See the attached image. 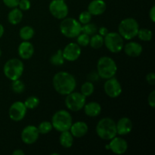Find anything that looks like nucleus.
<instances>
[{"instance_id":"1","label":"nucleus","mask_w":155,"mask_h":155,"mask_svg":"<svg viewBox=\"0 0 155 155\" xmlns=\"http://www.w3.org/2000/svg\"><path fill=\"white\" fill-rule=\"evenodd\" d=\"M52 86L58 93L61 95H67L75 90L77 88V80L71 73L59 71L53 77Z\"/></svg>"},{"instance_id":"2","label":"nucleus","mask_w":155,"mask_h":155,"mask_svg":"<svg viewBox=\"0 0 155 155\" xmlns=\"http://www.w3.org/2000/svg\"><path fill=\"white\" fill-rule=\"evenodd\" d=\"M96 134L102 140L110 141L117 136L116 122L110 117H103L97 123Z\"/></svg>"},{"instance_id":"3","label":"nucleus","mask_w":155,"mask_h":155,"mask_svg":"<svg viewBox=\"0 0 155 155\" xmlns=\"http://www.w3.org/2000/svg\"><path fill=\"white\" fill-rule=\"evenodd\" d=\"M96 71L100 78L107 80L115 77L117 72V65L112 58L102 56L99 58L97 62Z\"/></svg>"},{"instance_id":"4","label":"nucleus","mask_w":155,"mask_h":155,"mask_svg":"<svg viewBox=\"0 0 155 155\" xmlns=\"http://www.w3.org/2000/svg\"><path fill=\"white\" fill-rule=\"evenodd\" d=\"M139 22L133 18H126L118 25V33L124 40H132L137 36L139 31Z\"/></svg>"},{"instance_id":"5","label":"nucleus","mask_w":155,"mask_h":155,"mask_svg":"<svg viewBox=\"0 0 155 155\" xmlns=\"http://www.w3.org/2000/svg\"><path fill=\"white\" fill-rule=\"evenodd\" d=\"M24 71V64L20 58H11L5 63L3 73L6 78L11 81L21 79Z\"/></svg>"},{"instance_id":"6","label":"nucleus","mask_w":155,"mask_h":155,"mask_svg":"<svg viewBox=\"0 0 155 155\" xmlns=\"http://www.w3.org/2000/svg\"><path fill=\"white\" fill-rule=\"evenodd\" d=\"M51 123L53 129L59 133L67 131L70 130L73 124L72 115L68 110H58L52 115Z\"/></svg>"},{"instance_id":"7","label":"nucleus","mask_w":155,"mask_h":155,"mask_svg":"<svg viewBox=\"0 0 155 155\" xmlns=\"http://www.w3.org/2000/svg\"><path fill=\"white\" fill-rule=\"evenodd\" d=\"M61 33L68 39H75L82 33V24L74 18H65L61 20L59 25Z\"/></svg>"},{"instance_id":"8","label":"nucleus","mask_w":155,"mask_h":155,"mask_svg":"<svg viewBox=\"0 0 155 155\" xmlns=\"http://www.w3.org/2000/svg\"><path fill=\"white\" fill-rule=\"evenodd\" d=\"M124 39L118 32H108L104 36V45L110 52L117 54L123 51Z\"/></svg>"},{"instance_id":"9","label":"nucleus","mask_w":155,"mask_h":155,"mask_svg":"<svg viewBox=\"0 0 155 155\" xmlns=\"http://www.w3.org/2000/svg\"><path fill=\"white\" fill-rule=\"evenodd\" d=\"M64 104L67 108L73 112H77L83 110L86 103V97L80 92H72L65 95Z\"/></svg>"},{"instance_id":"10","label":"nucleus","mask_w":155,"mask_h":155,"mask_svg":"<svg viewBox=\"0 0 155 155\" xmlns=\"http://www.w3.org/2000/svg\"><path fill=\"white\" fill-rule=\"evenodd\" d=\"M50 14L58 20L67 18L69 14V8L64 0H51L48 5Z\"/></svg>"},{"instance_id":"11","label":"nucleus","mask_w":155,"mask_h":155,"mask_svg":"<svg viewBox=\"0 0 155 155\" xmlns=\"http://www.w3.org/2000/svg\"><path fill=\"white\" fill-rule=\"evenodd\" d=\"M105 80V83H104V93L109 98H118L122 94L123 92L122 86H121L119 80L115 78V77Z\"/></svg>"},{"instance_id":"12","label":"nucleus","mask_w":155,"mask_h":155,"mask_svg":"<svg viewBox=\"0 0 155 155\" xmlns=\"http://www.w3.org/2000/svg\"><path fill=\"white\" fill-rule=\"evenodd\" d=\"M27 108L24 103L21 101H16L12 103L8 110V116L12 121L20 122L26 117Z\"/></svg>"},{"instance_id":"13","label":"nucleus","mask_w":155,"mask_h":155,"mask_svg":"<svg viewBox=\"0 0 155 155\" xmlns=\"http://www.w3.org/2000/svg\"><path fill=\"white\" fill-rule=\"evenodd\" d=\"M105 148L106 150H110L114 154L121 155L125 154L128 150V143L125 139L116 136L105 145Z\"/></svg>"},{"instance_id":"14","label":"nucleus","mask_w":155,"mask_h":155,"mask_svg":"<svg viewBox=\"0 0 155 155\" xmlns=\"http://www.w3.org/2000/svg\"><path fill=\"white\" fill-rule=\"evenodd\" d=\"M64 58L70 62L76 61L82 54V48L77 42H70L62 49Z\"/></svg>"},{"instance_id":"15","label":"nucleus","mask_w":155,"mask_h":155,"mask_svg":"<svg viewBox=\"0 0 155 155\" xmlns=\"http://www.w3.org/2000/svg\"><path fill=\"white\" fill-rule=\"evenodd\" d=\"M39 133L37 127L34 125H28L24 127L21 133V138L22 142L25 145H31L36 143L39 139Z\"/></svg>"},{"instance_id":"16","label":"nucleus","mask_w":155,"mask_h":155,"mask_svg":"<svg viewBox=\"0 0 155 155\" xmlns=\"http://www.w3.org/2000/svg\"><path fill=\"white\" fill-rule=\"evenodd\" d=\"M133 124L131 119L127 117H123L116 122V128L117 136H123L130 134L133 130Z\"/></svg>"},{"instance_id":"17","label":"nucleus","mask_w":155,"mask_h":155,"mask_svg":"<svg viewBox=\"0 0 155 155\" xmlns=\"http://www.w3.org/2000/svg\"><path fill=\"white\" fill-rule=\"evenodd\" d=\"M35 48L30 41H22L18 47V53L21 60H29L34 54Z\"/></svg>"},{"instance_id":"18","label":"nucleus","mask_w":155,"mask_h":155,"mask_svg":"<svg viewBox=\"0 0 155 155\" xmlns=\"http://www.w3.org/2000/svg\"><path fill=\"white\" fill-rule=\"evenodd\" d=\"M123 50L127 56L131 58H137L142 54L143 51V47L139 42L136 41H130L124 44Z\"/></svg>"},{"instance_id":"19","label":"nucleus","mask_w":155,"mask_h":155,"mask_svg":"<svg viewBox=\"0 0 155 155\" xmlns=\"http://www.w3.org/2000/svg\"><path fill=\"white\" fill-rule=\"evenodd\" d=\"M70 132L76 139H80L86 136L89 132V126L84 121H77L73 123L70 128Z\"/></svg>"},{"instance_id":"20","label":"nucleus","mask_w":155,"mask_h":155,"mask_svg":"<svg viewBox=\"0 0 155 155\" xmlns=\"http://www.w3.org/2000/svg\"><path fill=\"white\" fill-rule=\"evenodd\" d=\"M107 9V4L104 0H92L88 5L87 11L92 16L103 15Z\"/></svg>"},{"instance_id":"21","label":"nucleus","mask_w":155,"mask_h":155,"mask_svg":"<svg viewBox=\"0 0 155 155\" xmlns=\"http://www.w3.org/2000/svg\"><path fill=\"white\" fill-rule=\"evenodd\" d=\"M83 109L86 116L89 117H96L101 114V105L97 101H90L86 103Z\"/></svg>"},{"instance_id":"22","label":"nucleus","mask_w":155,"mask_h":155,"mask_svg":"<svg viewBox=\"0 0 155 155\" xmlns=\"http://www.w3.org/2000/svg\"><path fill=\"white\" fill-rule=\"evenodd\" d=\"M24 18V13L18 7L12 8L8 14V21L12 25H18L22 21Z\"/></svg>"},{"instance_id":"23","label":"nucleus","mask_w":155,"mask_h":155,"mask_svg":"<svg viewBox=\"0 0 155 155\" xmlns=\"http://www.w3.org/2000/svg\"><path fill=\"white\" fill-rule=\"evenodd\" d=\"M59 136V143L61 146L64 148H70L74 145V138L71 133L70 130L64 131L60 133Z\"/></svg>"},{"instance_id":"24","label":"nucleus","mask_w":155,"mask_h":155,"mask_svg":"<svg viewBox=\"0 0 155 155\" xmlns=\"http://www.w3.org/2000/svg\"><path fill=\"white\" fill-rule=\"evenodd\" d=\"M35 35V30L33 27L29 25L24 26L19 30V36L23 41H30Z\"/></svg>"},{"instance_id":"25","label":"nucleus","mask_w":155,"mask_h":155,"mask_svg":"<svg viewBox=\"0 0 155 155\" xmlns=\"http://www.w3.org/2000/svg\"><path fill=\"white\" fill-rule=\"evenodd\" d=\"M89 45L94 49H99L104 45V36H101L98 33L90 36Z\"/></svg>"},{"instance_id":"26","label":"nucleus","mask_w":155,"mask_h":155,"mask_svg":"<svg viewBox=\"0 0 155 155\" xmlns=\"http://www.w3.org/2000/svg\"><path fill=\"white\" fill-rule=\"evenodd\" d=\"M49 61L51 64H52L53 66H62L65 61L64 58L63 53H62V49H58L54 54H52L50 57Z\"/></svg>"},{"instance_id":"27","label":"nucleus","mask_w":155,"mask_h":155,"mask_svg":"<svg viewBox=\"0 0 155 155\" xmlns=\"http://www.w3.org/2000/svg\"><path fill=\"white\" fill-rule=\"evenodd\" d=\"M95 92V85L91 81H86L80 88V92L84 95L85 97H89L92 95Z\"/></svg>"},{"instance_id":"28","label":"nucleus","mask_w":155,"mask_h":155,"mask_svg":"<svg viewBox=\"0 0 155 155\" xmlns=\"http://www.w3.org/2000/svg\"><path fill=\"white\" fill-rule=\"evenodd\" d=\"M137 37L143 42H150L152 39L153 33L148 28H139Z\"/></svg>"},{"instance_id":"29","label":"nucleus","mask_w":155,"mask_h":155,"mask_svg":"<svg viewBox=\"0 0 155 155\" xmlns=\"http://www.w3.org/2000/svg\"><path fill=\"white\" fill-rule=\"evenodd\" d=\"M24 103V105L27 108V110H33V109L36 108L39 105L40 100H39V98L37 96L31 95V96H29L28 98H26Z\"/></svg>"},{"instance_id":"30","label":"nucleus","mask_w":155,"mask_h":155,"mask_svg":"<svg viewBox=\"0 0 155 155\" xmlns=\"http://www.w3.org/2000/svg\"><path fill=\"white\" fill-rule=\"evenodd\" d=\"M11 88H12V90L13 91V92L16 94H21L24 92L26 86L24 82L20 80V79H18V80L12 81Z\"/></svg>"},{"instance_id":"31","label":"nucleus","mask_w":155,"mask_h":155,"mask_svg":"<svg viewBox=\"0 0 155 155\" xmlns=\"http://www.w3.org/2000/svg\"><path fill=\"white\" fill-rule=\"evenodd\" d=\"M98 27L96 24L89 22L84 25H82V33H84L91 36L98 33Z\"/></svg>"},{"instance_id":"32","label":"nucleus","mask_w":155,"mask_h":155,"mask_svg":"<svg viewBox=\"0 0 155 155\" xmlns=\"http://www.w3.org/2000/svg\"><path fill=\"white\" fill-rule=\"evenodd\" d=\"M39 134L46 135L51 133L53 130L52 124L50 121H42L37 127Z\"/></svg>"},{"instance_id":"33","label":"nucleus","mask_w":155,"mask_h":155,"mask_svg":"<svg viewBox=\"0 0 155 155\" xmlns=\"http://www.w3.org/2000/svg\"><path fill=\"white\" fill-rule=\"evenodd\" d=\"M76 39H77V42H76L82 48V47H86L89 45L90 36L84 33H80L76 37Z\"/></svg>"},{"instance_id":"34","label":"nucleus","mask_w":155,"mask_h":155,"mask_svg":"<svg viewBox=\"0 0 155 155\" xmlns=\"http://www.w3.org/2000/svg\"><path fill=\"white\" fill-rule=\"evenodd\" d=\"M92 18V15L89 13L88 11H84V12H81L79 15L78 18V21L82 24V25H84V24H88V23L91 22Z\"/></svg>"},{"instance_id":"35","label":"nucleus","mask_w":155,"mask_h":155,"mask_svg":"<svg viewBox=\"0 0 155 155\" xmlns=\"http://www.w3.org/2000/svg\"><path fill=\"white\" fill-rule=\"evenodd\" d=\"M18 8L21 9L22 12L29 11L31 8V2L30 0H20Z\"/></svg>"},{"instance_id":"36","label":"nucleus","mask_w":155,"mask_h":155,"mask_svg":"<svg viewBox=\"0 0 155 155\" xmlns=\"http://www.w3.org/2000/svg\"><path fill=\"white\" fill-rule=\"evenodd\" d=\"M20 0H2L3 3L6 7L9 8H14L18 7V3H19Z\"/></svg>"},{"instance_id":"37","label":"nucleus","mask_w":155,"mask_h":155,"mask_svg":"<svg viewBox=\"0 0 155 155\" xmlns=\"http://www.w3.org/2000/svg\"><path fill=\"white\" fill-rule=\"evenodd\" d=\"M148 104L151 108L155 107V91H151L148 97Z\"/></svg>"},{"instance_id":"38","label":"nucleus","mask_w":155,"mask_h":155,"mask_svg":"<svg viewBox=\"0 0 155 155\" xmlns=\"http://www.w3.org/2000/svg\"><path fill=\"white\" fill-rule=\"evenodd\" d=\"M99 76H98V73H97V71H92L91 73H89V75H88L87 77V79L89 81H91V82H95V81H98V79H99Z\"/></svg>"},{"instance_id":"39","label":"nucleus","mask_w":155,"mask_h":155,"mask_svg":"<svg viewBox=\"0 0 155 155\" xmlns=\"http://www.w3.org/2000/svg\"><path fill=\"white\" fill-rule=\"evenodd\" d=\"M145 79H146L147 83H148L149 85H152V86H154V85L155 84V74H154V73L151 72V73H149V74H148L146 75V77H145Z\"/></svg>"},{"instance_id":"40","label":"nucleus","mask_w":155,"mask_h":155,"mask_svg":"<svg viewBox=\"0 0 155 155\" xmlns=\"http://www.w3.org/2000/svg\"><path fill=\"white\" fill-rule=\"evenodd\" d=\"M108 30H107V28L106 27H100L98 28V34H100L101 36H104L106 34H107V33H108Z\"/></svg>"},{"instance_id":"41","label":"nucleus","mask_w":155,"mask_h":155,"mask_svg":"<svg viewBox=\"0 0 155 155\" xmlns=\"http://www.w3.org/2000/svg\"><path fill=\"white\" fill-rule=\"evenodd\" d=\"M149 18L151 22H155V5H153L149 11Z\"/></svg>"},{"instance_id":"42","label":"nucleus","mask_w":155,"mask_h":155,"mask_svg":"<svg viewBox=\"0 0 155 155\" xmlns=\"http://www.w3.org/2000/svg\"><path fill=\"white\" fill-rule=\"evenodd\" d=\"M25 152L21 149H15V151L12 152V155H24Z\"/></svg>"},{"instance_id":"43","label":"nucleus","mask_w":155,"mask_h":155,"mask_svg":"<svg viewBox=\"0 0 155 155\" xmlns=\"http://www.w3.org/2000/svg\"><path fill=\"white\" fill-rule=\"evenodd\" d=\"M5 33V28L3 27V25L2 24H0V39L3 36Z\"/></svg>"},{"instance_id":"44","label":"nucleus","mask_w":155,"mask_h":155,"mask_svg":"<svg viewBox=\"0 0 155 155\" xmlns=\"http://www.w3.org/2000/svg\"><path fill=\"white\" fill-rule=\"evenodd\" d=\"M1 56H2V51L1 49H0V58H1Z\"/></svg>"}]
</instances>
